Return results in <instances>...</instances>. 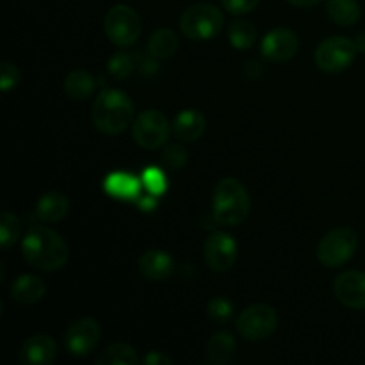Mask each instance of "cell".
Segmentation results:
<instances>
[{
	"label": "cell",
	"mask_w": 365,
	"mask_h": 365,
	"mask_svg": "<svg viewBox=\"0 0 365 365\" xmlns=\"http://www.w3.org/2000/svg\"><path fill=\"white\" fill-rule=\"evenodd\" d=\"M355 45H356V48H359V52L365 53V32H362V34L356 36Z\"/></svg>",
	"instance_id": "8d00e7d4"
},
{
	"label": "cell",
	"mask_w": 365,
	"mask_h": 365,
	"mask_svg": "<svg viewBox=\"0 0 365 365\" xmlns=\"http://www.w3.org/2000/svg\"><path fill=\"white\" fill-rule=\"evenodd\" d=\"M18 356L24 365H50L57 356V344L50 335L36 334L21 344Z\"/></svg>",
	"instance_id": "5bb4252c"
},
{
	"label": "cell",
	"mask_w": 365,
	"mask_h": 365,
	"mask_svg": "<svg viewBox=\"0 0 365 365\" xmlns=\"http://www.w3.org/2000/svg\"><path fill=\"white\" fill-rule=\"evenodd\" d=\"M260 0H221L225 9L230 14H248L259 6Z\"/></svg>",
	"instance_id": "1f68e13d"
},
{
	"label": "cell",
	"mask_w": 365,
	"mask_h": 365,
	"mask_svg": "<svg viewBox=\"0 0 365 365\" xmlns=\"http://www.w3.org/2000/svg\"><path fill=\"white\" fill-rule=\"evenodd\" d=\"M143 182L141 177L127 173V171H113L103 180V191L109 196L116 200H127V202H134L139 195L143 192Z\"/></svg>",
	"instance_id": "9a60e30c"
},
{
	"label": "cell",
	"mask_w": 365,
	"mask_h": 365,
	"mask_svg": "<svg viewBox=\"0 0 365 365\" xmlns=\"http://www.w3.org/2000/svg\"><path fill=\"white\" fill-rule=\"evenodd\" d=\"M21 81L20 70L16 68V64L13 63H2V68H0V88L2 91H11L13 88H16Z\"/></svg>",
	"instance_id": "4dcf8cb0"
},
{
	"label": "cell",
	"mask_w": 365,
	"mask_h": 365,
	"mask_svg": "<svg viewBox=\"0 0 365 365\" xmlns=\"http://www.w3.org/2000/svg\"><path fill=\"white\" fill-rule=\"evenodd\" d=\"M178 38L170 29H159L148 41V53L153 59H170L178 50Z\"/></svg>",
	"instance_id": "7402d4cb"
},
{
	"label": "cell",
	"mask_w": 365,
	"mask_h": 365,
	"mask_svg": "<svg viewBox=\"0 0 365 365\" xmlns=\"http://www.w3.org/2000/svg\"><path fill=\"white\" fill-rule=\"evenodd\" d=\"M252 209L248 189L237 178H221L214 187L212 216L216 225L237 227L245 223Z\"/></svg>",
	"instance_id": "3957f363"
},
{
	"label": "cell",
	"mask_w": 365,
	"mask_h": 365,
	"mask_svg": "<svg viewBox=\"0 0 365 365\" xmlns=\"http://www.w3.org/2000/svg\"><path fill=\"white\" fill-rule=\"evenodd\" d=\"M289 4L292 6H298V7H310V6H316V4L323 2V0H287Z\"/></svg>",
	"instance_id": "d590c367"
},
{
	"label": "cell",
	"mask_w": 365,
	"mask_h": 365,
	"mask_svg": "<svg viewBox=\"0 0 365 365\" xmlns=\"http://www.w3.org/2000/svg\"><path fill=\"white\" fill-rule=\"evenodd\" d=\"M160 160H163V166H166L168 170H180L187 163V150L180 145L166 146V150L160 155Z\"/></svg>",
	"instance_id": "f546056e"
},
{
	"label": "cell",
	"mask_w": 365,
	"mask_h": 365,
	"mask_svg": "<svg viewBox=\"0 0 365 365\" xmlns=\"http://www.w3.org/2000/svg\"><path fill=\"white\" fill-rule=\"evenodd\" d=\"M96 365H135L139 362L138 351L130 344L116 342L110 344L96 356Z\"/></svg>",
	"instance_id": "cb8c5ba5"
},
{
	"label": "cell",
	"mask_w": 365,
	"mask_h": 365,
	"mask_svg": "<svg viewBox=\"0 0 365 365\" xmlns=\"http://www.w3.org/2000/svg\"><path fill=\"white\" fill-rule=\"evenodd\" d=\"M359 48L355 41L344 36H334L328 38L317 46L316 50V64L319 70L327 73H341L346 68L351 66L355 61Z\"/></svg>",
	"instance_id": "ba28073f"
},
{
	"label": "cell",
	"mask_w": 365,
	"mask_h": 365,
	"mask_svg": "<svg viewBox=\"0 0 365 365\" xmlns=\"http://www.w3.org/2000/svg\"><path fill=\"white\" fill-rule=\"evenodd\" d=\"M225 16L216 6L207 2L192 4L182 13L180 31L191 41H207L223 31Z\"/></svg>",
	"instance_id": "277c9868"
},
{
	"label": "cell",
	"mask_w": 365,
	"mask_h": 365,
	"mask_svg": "<svg viewBox=\"0 0 365 365\" xmlns=\"http://www.w3.org/2000/svg\"><path fill=\"white\" fill-rule=\"evenodd\" d=\"M298 48L299 39L296 32L284 27L267 32L266 38L262 39V45H260L262 56L273 63H285V61L292 59Z\"/></svg>",
	"instance_id": "7c38bea8"
},
{
	"label": "cell",
	"mask_w": 365,
	"mask_h": 365,
	"mask_svg": "<svg viewBox=\"0 0 365 365\" xmlns=\"http://www.w3.org/2000/svg\"><path fill=\"white\" fill-rule=\"evenodd\" d=\"M356 248H359V235L355 230L335 228L321 239L319 246H317V259L324 267L335 269L351 260L356 253Z\"/></svg>",
	"instance_id": "8992f818"
},
{
	"label": "cell",
	"mask_w": 365,
	"mask_h": 365,
	"mask_svg": "<svg viewBox=\"0 0 365 365\" xmlns=\"http://www.w3.org/2000/svg\"><path fill=\"white\" fill-rule=\"evenodd\" d=\"M335 298L351 310H365V273L346 271L335 278Z\"/></svg>",
	"instance_id": "4fadbf2b"
},
{
	"label": "cell",
	"mask_w": 365,
	"mask_h": 365,
	"mask_svg": "<svg viewBox=\"0 0 365 365\" xmlns=\"http://www.w3.org/2000/svg\"><path fill=\"white\" fill-rule=\"evenodd\" d=\"M205 127V116L195 109L182 110L173 120V134L185 143H192L202 138Z\"/></svg>",
	"instance_id": "d6986e66"
},
{
	"label": "cell",
	"mask_w": 365,
	"mask_h": 365,
	"mask_svg": "<svg viewBox=\"0 0 365 365\" xmlns=\"http://www.w3.org/2000/svg\"><path fill=\"white\" fill-rule=\"evenodd\" d=\"M11 298L20 305H34L41 302L46 292L45 282L34 274H20L16 280L11 284Z\"/></svg>",
	"instance_id": "e0dca14e"
},
{
	"label": "cell",
	"mask_w": 365,
	"mask_h": 365,
	"mask_svg": "<svg viewBox=\"0 0 365 365\" xmlns=\"http://www.w3.org/2000/svg\"><path fill=\"white\" fill-rule=\"evenodd\" d=\"M237 351V342H235L234 335L228 331H220V334L212 335V339L207 344V359L214 365H225L232 362Z\"/></svg>",
	"instance_id": "ffe728a7"
},
{
	"label": "cell",
	"mask_w": 365,
	"mask_h": 365,
	"mask_svg": "<svg viewBox=\"0 0 365 365\" xmlns=\"http://www.w3.org/2000/svg\"><path fill=\"white\" fill-rule=\"evenodd\" d=\"M228 39H230L232 46L237 50L252 48L253 43L257 41L255 25L245 20L234 21V24L228 27Z\"/></svg>",
	"instance_id": "d4e9b609"
},
{
	"label": "cell",
	"mask_w": 365,
	"mask_h": 365,
	"mask_svg": "<svg viewBox=\"0 0 365 365\" xmlns=\"http://www.w3.org/2000/svg\"><path fill=\"white\" fill-rule=\"evenodd\" d=\"M21 235V221L11 210H2L0 214V246L4 250H9L16 245Z\"/></svg>",
	"instance_id": "484cf974"
},
{
	"label": "cell",
	"mask_w": 365,
	"mask_h": 365,
	"mask_svg": "<svg viewBox=\"0 0 365 365\" xmlns=\"http://www.w3.org/2000/svg\"><path fill=\"white\" fill-rule=\"evenodd\" d=\"M93 125L106 135H118L134 123V102L121 89H103L91 109Z\"/></svg>",
	"instance_id": "7a4b0ae2"
},
{
	"label": "cell",
	"mask_w": 365,
	"mask_h": 365,
	"mask_svg": "<svg viewBox=\"0 0 365 365\" xmlns=\"http://www.w3.org/2000/svg\"><path fill=\"white\" fill-rule=\"evenodd\" d=\"M103 29L109 41L123 48L134 45L141 36V18L134 7L116 4L107 11L103 18Z\"/></svg>",
	"instance_id": "5b68a950"
},
{
	"label": "cell",
	"mask_w": 365,
	"mask_h": 365,
	"mask_svg": "<svg viewBox=\"0 0 365 365\" xmlns=\"http://www.w3.org/2000/svg\"><path fill=\"white\" fill-rule=\"evenodd\" d=\"M237 242L230 234L214 232L207 237L203 246V259L207 266L216 273H227L237 260Z\"/></svg>",
	"instance_id": "8fae6325"
},
{
	"label": "cell",
	"mask_w": 365,
	"mask_h": 365,
	"mask_svg": "<svg viewBox=\"0 0 365 365\" xmlns=\"http://www.w3.org/2000/svg\"><path fill=\"white\" fill-rule=\"evenodd\" d=\"M134 66H135L134 57H132L130 53L118 52L109 59L107 70H109V73L113 75L114 78H118V81H125V78H128L132 75Z\"/></svg>",
	"instance_id": "83f0119b"
},
{
	"label": "cell",
	"mask_w": 365,
	"mask_h": 365,
	"mask_svg": "<svg viewBox=\"0 0 365 365\" xmlns=\"http://www.w3.org/2000/svg\"><path fill=\"white\" fill-rule=\"evenodd\" d=\"M139 273L148 282H164L173 273V259L164 250H148L139 257Z\"/></svg>",
	"instance_id": "2e32d148"
},
{
	"label": "cell",
	"mask_w": 365,
	"mask_h": 365,
	"mask_svg": "<svg viewBox=\"0 0 365 365\" xmlns=\"http://www.w3.org/2000/svg\"><path fill=\"white\" fill-rule=\"evenodd\" d=\"M170 132V120L157 109L143 110L132 123V138L145 150H157L166 145Z\"/></svg>",
	"instance_id": "52a82bcc"
},
{
	"label": "cell",
	"mask_w": 365,
	"mask_h": 365,
	"mask_svg": "<svg viewBox=\"0 0 365 365\" xmlns=\"http://www.w3.org/2000/svg\"><path fill=\"white\" fill-rule=\"evenodd\" d=\"M278 327V314L273 307L257 303L242 310L237 319V330L246 341H266Z\"/></svg>",
	"instance_id": "9c48e42d"
},
{
	"label": "cell",
	"mask_w": 365,
	"mask_h": 365,
	"mask_svg": "<svg viewBox=\"0 0 365 365\" xmlns=\"http://www.w3.org/2000/svg\"><path fill=\"white\" fill-rule=\"evenodd\" d=\"M134 203L139 207V209L143 210V212H152V210H155L157 205H159V196H155V195H152V192L145 191L134 200Z\"/></svg>",
	"instance_id": "d6a6232c"
},
{
	"label": "cell",
	"mask_w": 365,
	"mask_h": 365,
	"mask_svg": "<svg viewBox=\"0 0 365 365\" xmlns=\"http://www.w3.org/2000/svg\"><path fill=\"white\" fill-rule=\"evenodd\" d=\"M21 253L29 266L39 271H57L70 259L64 239L52 228L34 225L21 241Z\"/></svg>",
	"instance_id": "6da1fadb"
},
{
	"label": "cell",
	"mask_w": 365,
	"mask_h": 365,
	"mask_svg": "<svg viewBox=\"0 0 365 365\" xmlns=\"http://www.w3.org/2000/svg\"><path fill=\"white\" fill-rule=\"evenodd\" d=\"M327 14L334 24L351 27L360 20V6L356 0H328Z\"/></svg>",
	"instance_id": "603a6c76"
},
{
	"label": "cell",
	"mask_w": 365,
	"mask_h": 365,
	"mask_svg": "<svg viewBox=\"0 0 365 365\" xmlns=\"http://www.w3.org/2000/svg\"><path fill=\"white\" fill-rule=\"evenodd\" d=\"M143 362L146 365H173V360L168 355H164L163 351H150L148 355L143 359Z\"/></svg>",
	"instance_id": "836d02e7"
},
{
	"label": "cell",
	"mask_w": 365,
	"mask_h": 365,
	"mask_svg": "<svg viewBox=\"0 0 365 365\" xmlns=\"http://www.w3.org/2000/svg\"><path fill=\"white\" fill-rule=\"evenodd\" d=\"M141 182L145 191L152 192L155 196H163L168 191V178L164 171L157 166L146 168L141 173Z\"/></svg>",
	"instance_id": "4316f807"
},
{
	"label": "cell",
	"mask_w": 365,
	"mask_h": 365,
	"mask_svg": "<svg viewBox=\"0 0 365 365\" xmlns=\"http://www.w3.org/2000/svg\"><path fill=\"white\" fill-rule=\"evenodd\" d=\"M70 200L59 191L45 192L36 203V216L45 223H59L68 216Z\"/></svg>",
	"instance_id": "ac0fdd59"
},
{
	"label": "cell",
	"mask_w": 365,
	"mask_h": 365,
	"mask_svg": "<svg viewBox=\"0 0 365 365\" xmlns=\"http://www.w3.org/2000/svg\"><path fill=\"white\" fill-rule=\"evenodd\" d=\"M234 312H235L234 303L227 298H221V296L212 298L209 302V305H207V314H209V317L220 324L227 323L228 319H232Z\"/></svg>",
	"instance_id": "f1b7e54d"
},
{
	"label": "cell",
	"mask_w": 365,
	"mask_h": 365,
	"mask_svg": "<svg viewBox=\"0 0 365 365\" xmlns=\"http://www.w3.org/2000/svg\"><path fill=\"white\" fill-rule=\"evenodd\" d=\"M262 71H264L262 64L257 63V61H248V63H246L245 73H246V77L252 78V81H255L257 77H260V75H262Z\"/></svg>",
	"instance_id": "e575fe53"
},
{
	"label": "cell",
	"mask_w": 365,
	"mask_h": 365,
	"mask_svg": "<svg viewBox=\"0 0 365 365\" xmlns=\"http://www.w3.org/2000/svg\"><path fill=\"white\" fill-rule=\"evenodd\" d=\"M96 88V81L89 71L73 70L64 78V91L71 100H88Z\"/></svg>",
	"instance_id": "44dd1931"
},
{
	"label": "cell",
	"mask_w": 365,
	"mask_h": 365,
	"mask_svg": "<svg viewBox=\"0 0 365 365\" xmlns=\"http://www.w3.org/2000/svg\"><path fill=\"white\" fill-rule=\"evenodd\" d=\"M102 337V328L93 317H78L64 334L66 349L75 356H88L96 349Z\"/></svg>",
	"instance_id": "30bf717a"
}]
</instances>
